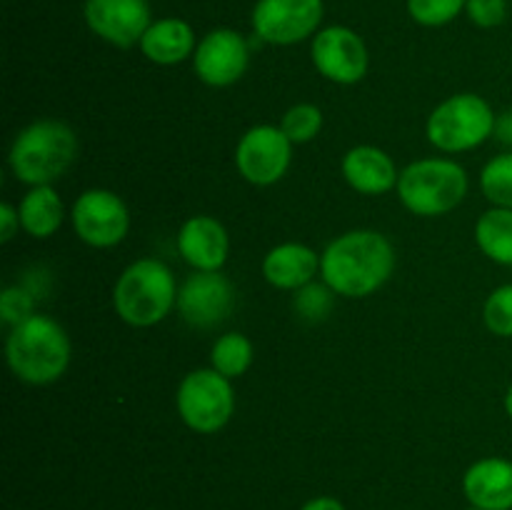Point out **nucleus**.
<instances>
[{"label": "nucleus", "mask_w": 512, "mask_h": 510, "mask_svg": "<svg viewBox=\"0 0 512 510\" xmlns=\"http://www.w3.org/2000/svg\"><path fill=\"white\" fill-rule=\"evenodd\" d=\"M395 270V248L378 230H350L320 255L323 283L343 298L375 293Z\"/></svg>", "instance_id": "obj_1"}, {"label": "nucleus", "mask_w": 512, "mask_h": 510, "mask_svg": "<svg viewBox=\"0 0 512 510\" xmlns=\"http://www.w3.org/2000/svg\"><path fill=\"white\" fill-rule=\"evenodd\" d=\"M78 155V135L63 120H35L15 135L8 163L20 183L53 185L63 178Z\"/></svg>", "instance_id": "obj_2"}, {"label": "nucleus", "mask_w": 512, "mask_h": 510, "mask_svg": "<svg viewBox=\"0 0 512 510\" xmlns=\"http://www.w3.org/2000/svg\"><path fill=\"white\" fill-rule=\"evenodd\" d=\"M5 358H8L15 378H20L23 383H55L70 363L68 333L48 315H33L10 328Z\"/></svg>", "instance_id": "obj_3"}, {"label": "nucleus", "mask_w": 512, "mask_h": 510, "mask_svg": "<svg viewBox=\"0 0 512 510\" xmlns=\"http://www.w3.org/2000/svg\"><path fill=\"white\" fill-rule=\"evenodd\" d=\"M178 305V283L163 260L140 258L120 273L113 288V308L133 328L160 323Z\"/></svg>", "instance_id": "obj_4"}, {"label": "nucleus", "mask_w": 512, "mask_h": 510, "mask_svg": "<svg viewBox=\"0 0 512 510\" xmlns=\"http://www.w3.org/2000/svg\"><path fill=\"white\" fill-rule=\"evenodd\" d=\"M400 203L415 215L435 218L458 208L468 195V173L448 158L415 160L398 178Z\"/></svg>", "instance_id": "obj_5"}, {"label": "nucleus", "mask_w": 512, "mask_h": 510, "mask_svg": "<svg viewBox=\"0 0 512 510\" xmlns=\"http://www.w3.org/2000/svg\"><path fill=\"white\" fill-rule=\"evenodd\" d=\"M493 108L475 93L450 95L428 115L425 133L428 140L443 153H465L483 145L495 133Z\"/></svg>", "instance_id": "obj_6"}, {"label": "nucleus", "mask_w": 512, "mask_h": 510, "mask_svg": "<svg viewBox=\"0 0 512 510\" xmlns=\"http://www.w3.org/2000/svg\"><path fill=\"white\" fill-rule=\"evenodd\" d=\"M178 413L183 423L195 433H218L228 425L235 410V390L230 378L213 368L193 370L178 388Z\"/></svg>", "instance_id": "obj_7"}, {"label": "nucleus", "mask_w": 512, "mask_h": 510, "mask_svg": "<svg viewBox=\"0 0 512 510\" xmlns=\"http://www.w3.org/2000/svg\"><path fill=\"white\" fill-rule=\"evenodd\" d=\"M323 15V0H258L250 20L260 43L295 45L318 33Z\"/></svg>", "instance_id": "obj_8"}, {"label": "nucleus", "mask_w": 512, "mask_h": 510, "mask_svg": "<svg viewBox=\"0 0 512 510\" xmlns=\"http://www.w3.org/2000/svg\"><path fill=\"white\" fill-rule=\"evenodd\" d=\"M293 143L278 125H255L235 148V168L248 183L273 185L288 173Z\"/></svg>", "instance_id": "obj_9"}, {"label": "nucleus", "mask_w": 512, "mask_h": 510, "mask_svg": "<svg viewBox=\"0 0 512 510\" xmlns=\"http://www.w3.org/2000/svg\"><path fill=\"white\" fill-rule=\"evenodd\" d=\"M73 230L83 243L93 248H113L128 235V205L113 190H85L70 210Z\"/></svg>", "instance_id": "obj_10"}, {"label": "nucleus", "mask_w": 512, "mask_h": 510, "mask_svg": "<svg viewBox=\"0 0 512 510\" xmlns=\"http://www.w3.org/2000/svg\"><path fill=\"white\" fill-rule=\"evenodd\" d=\"M310 58L315 70L330 83L353 85L368 73L370 55L365 40L345 25H328L313 35Z\"/></svg>", "instance_id": "obj_11"}, {"label": "nucleus", "mask_w": 512, "mask_h": 510, "mask_svg": "<svg viewBox=\"0 0 512 510\" xmlns=\"http://www.w3.org/2000/svg\"><path fill=\"white\" fill-rule=\"evenodd\" d=\"M235 308V288L220 270H195L178 290V310L195 330L218 328Z\"/></svg>", "instance_id": "obj_12"}, {"label": "nucleus", "mask_w": 512, "mask_h": 510, "mask_svg": "<svg viewBox=\"0 0 512 510\" xmlns=\"http://www.w3.org/2000/svg\"><path fill=\"white\" fill-rule=\"evenodd\" d=\"M250 63V45L238 30H210L193 53V70L210 88L238 83Z\"/></svg>", "instance_id": "obj_13"}, {"label": "nucleus", "mask_w": 512, "mask_h": 510, "mask_svg": "<svg viewBox=\"0 0 512 510\" xmlns=\"http://www.w3.org/2000/svg\"><path fill=\"white\" fill-rule=\"evenodd\" d=\"M83 18L100 40L123 50L140 45L153 23L148 0H85Z\"/></svg>", "instance_id": "obj_14"}, {"label": "nucleus", "mask_w": 512, "mask_h": 510, "mask_svg": "<svg viewBox=\"0 0 512 510\" xmlns=\"http://www.w3.org/2000/svg\"><path fill=\"white\" fill-rule=\"evenodd\" d=\"M178 250L195 270H220L228 260V230L210 215H193L178 233Z\"/></svg>", "instance_id": "obj_15"}, {"label": "nucleus", "mask_w": 512, "mask_h": 510, "mask_svg": "<svg viewBox=\"0 0 512 510\" xmlns=\"http://www.w3.org/2000/svg\"><path fill=\"white\" fill-rule=\"evenodd\" d=\"M465 498L480 510H512V460L483 458L465 470Z\"/></svg>", "instance_id": "obj_16"}, {"label": "nucleus", "mask_w": 512, "mask_h": 510, "mask_svg": "<svg viewBox=\"0 0 512 510\" xmlns=\"http://www.w3.org/2000/svg\"><path fill=\"white\" fill-rule=\"evenodd\" d=\"M343 175L360 195H383L398 188V168L385 150L375 145H355L343 158Z\"/></svg>", "instance_id": "obj_17"}, {"label": "nucleus", "mask_w": 512, "mask_h": 510, "mask_svg": "<svg viewBox=\"0 0 512 510\" xmlns=\"http://www.w3.org/2000/svg\"><path fill=\"white\" fill-rule=\"evenodd\" d=\"M320 270V255L303 243H280L263 258V275L273 288L300 290Z\"/></svg>", "instance_id": "obj_18"}, {"label": "nucleus", "mask_w": 512, "mask_h": 510, "mask_svg": "<svg viewBox=\"0 0 512 510\" xmlns=\"http://www.w3.org/2000/svg\"><path fill=\"white\" fill-rule=\"evenodd\" d=\"M195 48L198 43H195L193 28L180 18L153 20L140 40V53L155 65L183 63V60L193 58Z\"/></svg>", "instance_id": "obj_19"}, {"label": "nucleus", "mask_w": 512, "mask_h": 510, "mask_svg": "<svg viewBox=\"0 0 512 510\" xmlns=\"http://www.w3.org/2000/svg\"><path fill=\"white\" fill-rule=\"evenodd\" d=\"M20 228L33 238L43 240L55 235V230L63 225L65 210L58 190L53 185H35L23 195L18 205Z\"/></svg>", "instance_id": "obj_20"}, {"label": "nucleus", "mask_w": 512, "mask_h": 510, "mask_svg": "<svg viewBox=\"0 0 512 510\" xmlns=\"http://www.w3.org/2000/svg\"><path fill=\"white\" fill-rule=\"evenodd\" d=\"M475 243L493 263L512 265V208H490L475 223Z\"/></svg>", "instance_id": "obj_21"}, {"label": "nucleus", "mask_w": 512, "mask_h": 510, "mask_svg": "<svg viewBox=\"0 0 512 510\" xmlns=\"http://www.w3.org/2000/svg\"><path fill=\"white\" fill-rule=\"evenodd\" d=\"M210 363L225 378H240L253 365V343L243 333L220 335L210 350Z\"/></svg>", "instance_id": "obj_22"}, {"label": "nucleus", "mask_w": 512, "mask_h": 510, "mask_svg": "<svg viewBox=\"0 0 512 510\" xmlns=\"http://www.w3.org/2000/svg\"><path fill=\"white\" fill-rule=\"evenodd\" d=\"M480 188L495 208H512V153L495 155L485 163Z\"/></svg>", "instance_id": "obj_23"}, {"label": "nucleus", "mask_w": 512, "mask_h": 510, "mask_svg": "<svg viewBox=\"0 0 512 510\" xmlns=\"http://www.w3.org/2000/svg\"><path fill=\"white\" fill-rule=\"evenodd\" d=\"M280 128L288 135L290 143H310L323 128V113L313 103H298L283 115Z\"/></svg>", "instance_id": "obj_24"}, {"label": "nucleus", "mask_w": 512, "mask_h": 510, "mask_svg": "<svg viewBox=\"0 0 512 510\" xmlns=\"http://www.w3.org/2000/svg\"><path fill=\"white\" fill-rule=\"evenodd\" d=\"M468 0H408L410 18L425 28H440L458 18Z\"/></svg>", "instance_id": "obj_25"}, {"label": "nucleus", "mask_w": 512, "mask_h": 510, "mask_svg": "<svg viewBox=\"0 0 512 510\" xmlns=\"http://www.w3.org/2000/svg\"><path fill=\"white\" fill-rule=\"evenodd\" d=\"M485 328L500 338H512V283L500 285L483 305Z\"/></svg>", "instance_id": "obj_26"}, {"label": "nucleus", "mask_w": 512, "mask_h": 510, "mask_svg": "<svg viewBox=\"0 0 512 510\" xmlns=\"http://www.w3.org/2000/svg\"><path fill=\"white\" fill-rule=\"evenodd\" d=\"M333 290L328 285H318V283H308L305 288L295 290L293 298V308L295 313L300 315L308 323H318V320H325L333 310Z\"/></svg>", "instance_id": "obj_27"}, {"label": "nucleus", "mask_w": 512, "mask_h": 510, "mask_svg": "<svg viewBox=\"0 0 512 510\" xmlns=\"http://www.w3.org/2000/svg\"><path fill=\"white\" fill-rule=\"evenodd\" d=\"M0 315H3V323L15 328L23 320L33 318L35 315V300L33 295L28 293L20 285H13V288H5L3 295H0Z\"/></svg>", "instance_id": "obj_28"}, {"label": "nucleus", "mask_w": 512, "mask_h": 510, "mask_svg": "<svg viewBox=\"0 0 512 510\" xmlns=\"http://www.w3.org/2000/svg\"><path fill=\"white\" fill-rule=\"evenodd\" d=\"M465 13L478 28H498L508 18V0H468Z\"/></svg>", "instance_id": "obj_29"}, {"label": "nucleus", "mask_w": 512, "mask_h": 510, "mask_svg": "<svg viewBox=\"0 0 512 510\" xmlns=\"http://www.w3.org/2000/svg\"><path fill=\"white\" fill-rule=\"evenodd\" d=\"M20 228V213L10 203L0 205V243H10L15 230Z\"/></svg>", "instance_id": "obj_30"}, {"label": "nucleus", "mask_w": 512, "mask_h": 510, "mask_svg": "<svg viewBox=\"0 0 512 510\" xmlns=\"http://www.w3.org/2000/svg\"><path fill=\"white\" fill-rule=\"evenodd\" d=\"M300 510H345L343 503L335 498H328V495H320V498L308 500Z\"/></svg>", "instance_id": "obj_31"}, {"label": "nucleus", "mask_w": 512, "mask_h": 510, "mask_svg": "<svg viewBox=\"0 0 512 510\" xmlns=\"http://www.w3.org/2000/svg\"><path fill=\"white\" fill-rule=\"evenodd\" d=\"M495 130H498L500 138L512 143V113H505L503 118L498 120V125H495Z\"/></svg>", "instance_id": "obj_32"}, {"label": "nucleus", "mask_w": 512, "mask_h": 510, "mask_svg": "<svg viewBox=\"0 0 512 510\" xmlns=\"http://www.w3.org/2000/svg\"><path fill=\"white\" fill-rule=\"evenodd\" d=\"M505 413H508L512 420V385L508 388V393H505Z\"/></svg>", "instance_id": "obj_33"}, {"label": "nucleus", "mask_w": 512, "mask_h": 510, "mask_svg": "<svg viewBox=\"0 0 512 510\" xmlns=\"http://www.w3.org/2000/svg\"><path fill=\"white\" fill-rule=\"evenodd\" d=\"M470 510H480V508H470Z\"/></svg>", "instance_id": "obj_34"}]
</instances>
